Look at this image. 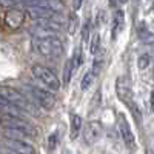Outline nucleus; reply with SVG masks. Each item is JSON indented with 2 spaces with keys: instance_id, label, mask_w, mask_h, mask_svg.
Listing matches in <instances>:
<instances>
[{
  "instance_id": "1",
  "label": "nucleus",
  "mask_w": 154,
  "mask_h": 154,
  "mask_svg": "<svg viewBox=\"0 0 154 154\" xmlns=\"http://www.w3.org/2000/svg\"><path fill=\"white\" fill-rule=\"evenodd\" d=\"M0 97L5 99L6 102H9V103H12V105H16L22 111H26V112H31V114H37L34 105L28 100V97L25 96L23 93H20L19 89H16V88L8 86V85H0Z\"/></svg>"
},
{
  "instance_id": "2",
  "label": "nucleus",
  "mask_w": 154,
  "mask_h": 154,
  "mask_svg": "<svg viewBox=\"0 0 154 154\" xmlns=\"http://www.w3.org/2000/svg\"><path fill=\"white\" fill-rule=\"evenodd\" d=\"M31 46L35 53L45 57H59L63 54V43L60 38H32Z\"/></svg>"
},
{
  "instance_id": "3",
  "label": "nucleus",
  "mask_w": 154,
  "mask_h": 154,
  "mask_svg": "<svg viewBox=\"0 0 154 154\" xmlns=\"http://www.w3.org/2000/svg\"><path fill=\"white\" fill-rule=\"evenodd\" d=\"M31 71H32V75L45 86V89H48V91H51V93H53V91H59L60 80L57 79V75L49 68H46L43 65H34Z\"/></svg>"
},
{
  "instance_id": "4",
  "label": "nucleus",
  "mask_w": 154,
  "mask_h": 154,
  "mask_svg": "<svg viewBox=\"0 0 154 154\" xmlns=\"http://www.w3.org/2000/svg\"><path fill=\"white\" fill-rule=\"evenodd\" d=\"M0 123H2L5 128L16 130V131H20L23 134H26L28 137H37V134H38L37 128L32 126L29 122H26L25 119L11 117V116H0Z\"/></svg>"
},
{
  "instance_id": "5",
  "label": "nucleus",
  "mask_w": 154,
  "mask_h": 154,
  "mask_svg": "<svg viewBox=\"0 0 154 154\" xmlns=\"http://www.w3.org/2000/svg\"><path fill=\"white\" fill-rule=\"evenodd\" d=\"M28 91L29 94L35 99V102L40 106H43L45 109H51L54 105H56V97L53 96V93L48 91L45 88H40V86H34V85H28Z\"/></svg>"
},
{
  "instance_id": "6",
  "label": "nucleus",
  "mask_w": 154,
  "mask_h": 154,
  "mask_svg": "<svg viewBox=\"0 0 154 154\" xmlns=\"http://www.w3.org/2000/svg\"><path fill=\"white\" fill-rule=\"evenodd\" d=\"M117 126H119L120 136H122V139H123L126 148L130 149V151H134V149H136V137H134V134H133V130H131L130 123H128L125 114H119V116H117Z\"/></svg>"
},
{
  "instance_id": "7",
  "label": "nucleus",
  "mask_w": 154,
  "mask_h": 154,
  "mask_svg": "<svg viewBox=\"0 0 154 154\" xmlns=\"http://www.w3.org/2000/svg\"><path fill=\"white\" fill-rule=\"evenodd\" d=\"M116 93H117V97L120 99V102L123 105H126L130 108L134 100H133V89H131V83L126 77H119L117 82H116Z\"/></svg>"
},
{
  "instance_id": "8",
  "label": "nucleus",
  "mask_w": 154,
  "mask_h": 154,
  "mask_svg": "<svg viewBox=\"0 0 154 154\" xmlns=\"http://www.w3.org/2000/svg\"><path fill=\"white\" fill-rule=\"evenodd\" d=\"M102 123L99 120H91L88 122L85 126H83V140L86 145H94L97 140L102 137Z\"/></svg>"
},
{
  "instance_id": "9",
  "label": "nucleus",
  "mask_w": 154,
  "mask_h": 154,
  "mask_svg": "<svg viewBox=\"0 0 154 154\" xmlns=\"http://www.w3.org/2000/svg\"><path fill=\"white\" fill-rule=\"evenodd\" d=\"M3 20H5V25H6L8 28L19 29L22 25H23V22H25V11L20 9V8H17V6H12V8H9L5 12Z\"/></svg>"
},
{
  "instance_id": "10",
  "label": "nucleus",
  "mask_w": 154,
  "mask_h": 154,
  "mask_svg": "<svg viewBox=\"0 0 154 154\" xmlns=\"http://www.w3.org/2000/svg\"><path fill=\"white\" fill-rule=\"evenodd\" d=\"M3 143L8 149L14 151L17 154H35V149L26 143V142H22V140H12V139H5Z\"/></svg>"
},
{
  "instance_id": "11",
  "label": "nucleus",
  "mask_w": 154,
  "mask_h": 154,
  "mask_svg": "<svg viewBox=\"0 0 154 154\" xmlns=\"http://www.w3.org/2000/svg\"><path fill=\"white\" fill-rule=\"evenodd\" d=\"M0 116H11V117L25 119L20 108H17L16 105L9 103V102H6V100L2 99V97H0Z\"/></svg>"
},
{
  "instance_id": "12",
  "label": "nucleus",
  "mask_w": 154,
  "mask_h": 154,
  "mask_svg": "<svg viewBox=\"0 0 154 154\" xmlns=\"http://www.w3.org/2000/svg\"><path fill=\"white\" fill-rule=\"evenodd\" d=\"M123 23H125V14L122 9H117L112 16V29H111V37L112 40L119 35V32L123 29Z\"/></svg>"
},
{
  "instance_id": "13",
  "label": "nucleus",
  "mask_w": 154,
  "mask_h": 154,
  "mask_svg": "<svg viewBox=\"0 0 154 154\" xmlns=\"http://www.w3.org/2000/svg\"><path fill=\"white\" fill-rule=\"evenodd\" d=\"M29 32L32 34V38H56L57 37L56 31L43 28V26H38V25H32Z\"/></svg>"
},
{
  "instance_id": "14",
  "label": "nucleus",
  "mask_w": 154,
  "mask_h": 154,
  "mask_svg": "<svg viewBox=\"0 0 154 154\" xmlns=\"http://www.w3.org/2000/svg\"><path fill=\"white\" fill-rule=\"evenodd\" d=\"M82 130V117L79 114H71V139L74 140Z\"/></svg>"
},
{
  "instance_id": "15",
  "label": "nucleus",
  "mask_w": 154,
  "mask_h": 154,
  "mask_svg": "<svg viewBox=\"0 0 154 154\" xmlns=\"http://www.w3.org/2000/svg\"><path fill=\"white\" fill-rule=\"evenodd\" d=\"M137 31H139L140 40H142L143 43H146V45L154 43V34L149 32V31L145 28V23H140V25H139V28H137Z\"/></svg>"
},
{
  "instance_id": "16",
  "label": "nucleus",
  "mask_w": 154,
  "mask_h": 154,
  "mask_svg": "<svg viewBox=\"0 0 154 154\" xmlns=\"http://www.w3.org/2000/svg\"><path fill=\"white\" fill-rule=\"evenodd\" d=\"M72 72H74L72 60H71V59H68V60L65 62V66H63V83H65V85H68V83H69Z\"/></svg>"
},
{
  "instance_id": "17",
  "label": "nucleus",
  "mask_w": 154,
  "mask_h": 154,
  "mask_svg": "<svg viewBox=\"0 0 154 154\" xmlns=\"http://www.w3.org/2000/svg\"><path fill=\"white\" fill-rule=\"evenodd\" d=\"M79 16L75 14V12H69L68 16V32L69 34H75L77 31V26H79Z\"/></svg>"
},
{
  "instance_id": "18",
  "label": "nucleus",
  "mask_w": 154,
  "mask_h": 154,
  "mask_svg": "<svg viewBox=\"0 0 154 154\" xmlns=\"http://www.w3.org/2000/svg\"><path fill=\"white\" fill-rule=\"evenodd\" d=\"M71 60H72L74 69H75V68H79V66L82 65V62H83V51H82L80 46H77V48L74 49V54H72Z\"/></svg>"
},
{
  "instance_id": "19",
  "label": "nucleus",
  "mask_w": 154,
  "mask_h": 154,
  "mask_svg": "<svg viewBox=\"0 0 154 154\" xmlns=\"http://www.w3.org/2000/svg\"><path fill=\"white\" fill-rule=\"evenodd\" d=\"M94 79H96V75L93 74V71H91V69L86 71V74L83 75V79H82V89H83V91H85V89H88L89 86L93 85Z\"/></svg>"
},
{
  "instance_id": "20",
  "label": "nucleus",
  "mask_w": 154,
  "mask_h": 154,
  "mask_svg": "<svg viewBox=\"0 0 154 154\" xmlns=\"http://www.w3.org/2000/svg\"><path fill=\"white\" fill-rule=\"evenodd\" d=\"M99 49H100V35L96 32L91 37V42H89V53H91V54H97Z\"/></svg>"
},
{
  "instance_id": "21",
  "label": "nucleus",
  "mask_w": 154,
  "mask_h": 154,
  "mask_svg": "<svg viewBox=\"0 0 154 154\" xmlns=\"http://www.w3.org/2000/svg\"><path fill=\"white\" fill-rule=\"evenodd\" d=\"M89 34H91V20L86 19L85 23H83V26H82V40L85 43L89 42Z\"/></svg>"
},
{
  "instance_id": "22",
  "label": "nucleus",
  "mask_w": 154,
  "mask_h": 154,
  "mask_svg": "<svg viewBox=\"0 0 154 154\" xmlns=\"http://www.w3.org/2000/svg\"><path fill=\"white\" fill-rule=\"evenodd\" d=\"M151 63V56L149 54H142L137 60V68L139 69H146Z\"/></svg>"
},
{
  "instance_id": "23",
  "label": "nucleus",
  "mask_w": 154,
  "mask_h": 154,
  "mask_svg": "<svg viewBox=\"0 0 154 154\" xmlns=\"http://www.w3.org/2000/svg\"><path fill=\"white\" fill-rule=\"evenodd\" d=\"M130 111H131V114H133L136 123H137V125H142V112H140V108H139L136 103H133V105L130 106Z\"/></svg>"
},
{
  "instance_id": "24",
  "label": "nucleus",
  "mask_w": 154,
  "mask_h": 154,
  "mask_svg": "<svg viewBox=\"0 0 154 154\" xmlns=\"http://www.w3.org/2000/svg\"><path fill=\"white\" fill-rule=\"evenodd\" d=\"M102 65H103V59L102 57H96L94 59V63H93V68H91V71H93V74L97 77L99 75V72L102 71Z\"/></svg>"
},
{
  "instance_id": "25",
  "label": "nucleus",
  "mask_w": 154,
  "mask_h": 154,
  "mask_svg": "<svg viewBox=\"0 0 154 154\" xmlns=\"http://www.w3.org/2000/svg\"><path fill=\"white\" fill-rule=\"evenodd\" d=\"M56 145H57V133H53L49 136V140H48V148L53 151L56 148Z\"/></svg>"
},
{
  "instance_id": "26",
  "label": "nucleus",
  "mask_w": 154,
  "mask_h": 154,
  "mask_svg": "<svg viewBox=\"0 0 154 154\" xmlns=\"http://www.w3.org/2000/svg\"><path fill=\"white\" fill-rule=\"evenodd\" d=\"M149 106H151V112H154V91H151L149 96Z\"/></svg>"
},
{
  "instance_id": "27",
  "label": "nucleus",
  "mask_w": 154,
  "mask_h": 154,
  "mask_svg": "<svg viewBox=\"0 0 154 154\" xmlns=\"http://www.w3.org/2000/svg\"><path fill=\"white\" fill-rule=\"evenodd\" d=\"M0 154H17V152H14V151L8 149L6 146H3V148H0Z\"/></svg>"
},
{
  "instance_id": "28",
  "label": "nucleus",
  "mask_w": 154,
  "mask_h": 154,
  "mask_svg": "<svg viewBox=\"0 0 154 154\" xmlns=\"http://www.w3.org/2000/svg\"><path fill=\"white\" fill-rule=\"evenodd\" d=\"M80 5H82L80 2H77V3H74V8H75V9H77V8H80Z\"/></svg>"
},
{
  "instance_id": "29",
  "label": "nucleus",
  "mask_w": 154,
  "mask_h": 154,
  "mask_svg": "<svg viewBox=\"0 0 154 154\" xmlns=\"http://www.w3.org/2000/svg\"><path fill=\"white\" fill-rule=\"evenodd\" d=\"M152 79H154V69H152Z\"/></svg>"
}]
</instances>
